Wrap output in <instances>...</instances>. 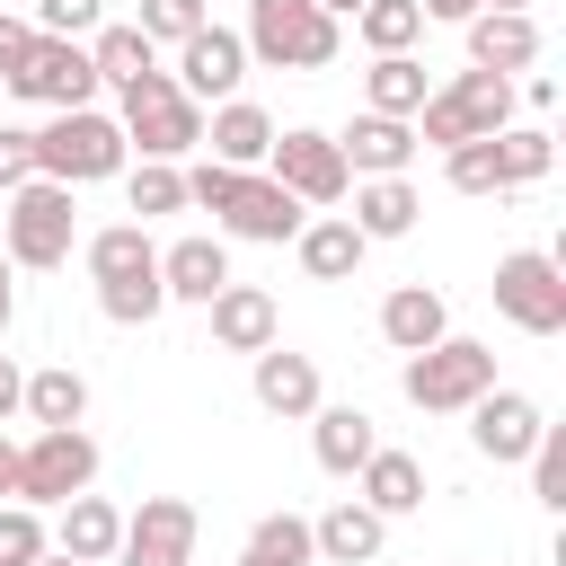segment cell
<instances>
[{
    "mask_svg": "<svg viewBox=\"0 0 566 566\" xmlns=\"http://www.w3.org/2000/svg\"><path fill=\"white\" fill-rule=\"evenodd\" d=\"M239 566H283V557H256V548H239Z\"/></svg>",
    "mask_w": 566,
    "mask_h": 566,
    "instance_id": "681fc988",
    "label": "cell"
},
{
    "mask_svg": "<svg viewBox=\"0 0 566 566\" xmlns=\"http://www.w3.org/2000/svg\"><path fill=\"white\" fill-rule=\"evenodd\" d=\"M53 548L62 557H80V566H115V539H124V513L106 504V495H71V504H53Z\"/></svg>",
    "mask_w": 566,
    "mask_h": 566,
    "instance_id": "d4e9b609",
    "label": "cell"
},
{
    "mask_svg": "<svg viewBox=\"0 0 566 566\" xmlns=\"http://www.w3.org/2000/svg\"><path fill=\"white\" fill-rule=\"evenodd\" d=\"M9 97H27V106H97V71H88V44H62V35H35L27 53H18V71H9Z\"/></svg>",
    "mask_w": 566,
    "mask_h": 566,
    "instance_id": "8fae6325",
    "label": "cell"
},
{
    "mask_svg": "<svg viewBox=\"0 0 566 566\" xmlns=\"http://www.w3.org/2000/svg\"><path fill=\"white\" fill-rule=\"evenodd\" d=\"M274 133H283V124H274L256 97H221V106L203 115V150H212V168H239V177H248V168H265Z\"/></svg>",
    "mask_w": 566,
    "mask_h": 566,
    "instance_id": "d6986e66",
    "label": "cell"
},
{
    "mask_svg": "<svg viewBox=\"0 0 566 566\" xmlns=\"http://www.w3.org/2000/svg\"><path fill=\"white\" fill-rule=\"evenodd\" d=\"M345 221L363 230V248H380V239H407L424 221V195H416V177H354V212Z\"/></svg>",
    "mask_w": 566,
    "mask_h": 566,
    "instance_id": "7402d4cb",
    "label": "cell"
},
{
    "mask_svg": "<svg viewBox=\"0 0 566 566\" xmlns=\"http://www.w3.org/2000/svg\"><path fill=\"white\" fill-rule=\"evenodd\" d=\"M504 124H513V80H495V71H451V80L416 106V150L495 142Z\"/></svg>",
    "mask_w": 566,
    "mask_h": 566,
    "instance_id": "5b68a950",
    "label": "cell"
},
{
    "mask_svg": "<svg viewBox=\"0 0 566 566\" xmlns=\"http://www.w3.org/2000/svg\"><path fill=\"white\" fill-rule=\"evenodd\" d=\"M248 389H256V407H265V416H283V424H310V416L327 407V389H318V363H310V354H292V345H265V354H248Z\"/></svg>",
    "mask_w": 566,
    "mask_h": 566,
    "instance_id": "2e32d148",
    "label": "cell"
},
{
    "mask_svg": "<svg viewBox=\"0 0 566 566\" xmlns=\"http://www.w3.org/2000/svg\"><path fill=\"white\" fill-rule=\"evenodd\" d=\"M248 548H256V557H283V566H318V548H310V522H301V513H265V522L248 531Z\"/></svg>",
    "mask_w": 566,
    "mask_h": 566,
    "instance_id": "d590c367",
    "label": "cell"
},
{
    "mask_svg": "<svg viewBox=\"0 0 566 566\" xmlns=\"http://www.w3.org/2000/svg\"><path fill=\"white\" fill-rule=\"evenodd\" d=\"M195 504L186 495H142V513H124V539H115V566H195Z\"/></svg>",
    "mask_w": 566,
    "mask_h": 566,
    "instance_id": "7c38bea8",
    "label": "cell"
},
{
    "mask_svg": "<svg viewBox=\"0 0 566 566\" xmlns=\"http://www.w3.org/2000/svg\"><path fill=\"white\" fill-rule=\"evenodd\" d=\"M354 504H371L380 522H407V513H424V460L380 442V451L354 469Z\"/></svg>",
    "mask_w": 566,
    "mask_h": 566,
    "instance_id": "44dd1931",
    "label": "cell"
},
{
    "mask_svg": "<svg viewBox=\"0 0 566 566\" xmlns=\"http://www.w3.org/2000/svg\"><path fill=\"white\" fill-rule=\"evenodd\" d=\"M44 548H53L44 513H35V504H0V566H35Z\"/></svg>",
    "mask_w": 566,
    "mask_h": 566,
    "instance_id": "8d00e7d4",
    "label": "cell"
},
{
    "mask_svg": "<svg viewBox=\"0 0 566 566\" xmlns=\"http://www.w3.org/2000/svg\"><path fill=\"white\" fill-rule=\"evenodd\" d=\"M115 124H124V150H142V159H186V150H203V106L168 80V71H150V80H133V88H115Z\"/></svg>",
    "mask_w": 566,
    "mask_h": 566,
    "instance_id": "8992f818",
    "label": "cell"
},
{
    "mask_svg": "<svg viewBox=\"0 0 566 566\" xmlns=\"http://www.w3.org/2000/svg\"><path fill=\"white\" fill-rule=\"evenodd\" d=\"M442 177H451V195H504V177H495V142H460V150H442Z\"/></svg>",
    "mask_w": 566,
    "mask_h": 566,
    "instance_id": "f35d334b",
    "label": "cell"
},
{
    "mask_svg": "<svg viewBox=\"0 0 566 566\" xmlns=\"http://www.w3.org/2000/svg\"><path fill=\"white\" fill-rule=\"evenodd\" d=\"M398 389H407V407H424V416H469V407L495 389V345H478V336H442V345L407 354Z\"/></svg>",
    "mask_w": 566,
    "mask_h": 566,
    "instance_id": "52a82bcc",
    "label": "cell"
},
{
    "mask_svg": "<svg viewBox=\"0 0 566 566\" xmlns=\"http://www.w3.org/2000/svg\"><path fill=\"white\" fill-rule=\"evenodd\" d=\"M495 310L522 336H566V265L548 248H513L495 256Z\"/></svg>",
    "mask_w": 566,
    "mask_h": 566,
    "instance_id": "30bf717a",
    "label": "cell"
},
{
    "mask_svg": "<svg viewBox=\"0 0 566 566\" xmlns=\"http://www.w3.org/2000/svg\"><path fill=\"white\" fill-rule=\"evenodd\" d=\"M310 451H318L327 478H354V469L380 451V424H371L363 407H318V416H310Z\"/></svg>",
    "mask_w": 566,
    "mask_h": 566,
    "instance_id": "83f0119b",
    "label": "cell"
},
{
    "mask_svg": "<svg viewBox=\"0 0 566 566\" xmlns=\"http://www.w3.org/2000/svg\"><path fill=\"white\" fill-rule=\"evenodd\" d=\"M0 504H18V442L0 433Z\"/></svg>",
    "mask_w": 566,
    "mask_h": 566,
    "instance_id": "bcb514c9",
    "label": "cell"
},
{
    "mask_svg": "<svg viewBox=\"0 0 566 566\" xmlns=\"http://www.w3.org/2000/svg\"><path fill=\"white\" fill-rule=\"evenodd\" d=\"M486 9H531V0H486Z\"/></svg>",
    "mask_w": 566,
    "mask_h": 566,
    "instance_id": "816d5d0a",
    "label": "cell"
},
{
    "mask_svg": "<svg viewBox=\"0 0 566 566\" xmlns=\"http://www.w3.org/2000/svg\"><path fill=\"white\" fill-rule=\"evenodd\" d=\"M354 35H363L371 53H416L424 9H416V0H363V9H354Z\"/></svg>",
    "mask_w": 566,
    "mask_h": 566,
    "instance_id": "d6a6232c",
    "label": "cell"
},
{
    "mask_svg": "<svg viewBox=\"0 0 566 566\" xmlns=\"http://www.w3.org/2000/svg\"><path fill=\"white\" fill-rule=\"evenodd\" d=\"M18 416H27L35 433H53V424H80V416H88V380H80L71 363H44V371H27V398H18Z\"/></svg>",
    "mask_w": 566,
    "mask_h": 566,
    "instance_id": "4dcf8cb0",
    "label": "cell"
},
{
    "mask_svg": "<svg viewBox=\"0 0 566 566\" xmlns=\"http://www.w3.org/2000/svg\"><path fill=\"white\" fill-rule=\"evenodd\" d=\"M27 27H35V35H62V44H88V35L106 27V0H35Z\"/></svg>",
    "mask_w": 566,
    "mask_h": 566,
    "instance_id": "74e56055",
    "label": "cell"
},
{
    "mask_svg": "<svg viewBox=\"0 0 566 566\" xmlns=\"http://www.w3.org/2000/svg\"><path fill=\"white\" fill-rule=\"evenodd\" d=\"M35 566H80V557H62V548H44V557H35Z\"/></svg>",
    "mask_w": 566,
    "mask_h": 566,
    "instance_id": "f907efd6",
    "label": "cell"
},
{
    "mask_svg": "<svg viewBox=\"0 0 566 566\" xmlns=\"http://www.w3.org/2000/svg\"><path fill=\"white\" fill-rule=\"evenodd\" d=\"M310 548H318V566H380V548H389V522H380L371 504L336 495V504L310 522Z\"/></svg>",
    "mask_w": 566,
    "mask_h": 566,
    "instance_id": "ffe728a7",
    "label": "cell"
},
{
    "mask_svg": "<svg viewBox=\"0 0 566 566\" xmlns=\"http://www.w3.org/2000/svg\"><path fill=\"white\" fill-rule=\"evenodd\" d=\"M248 62L265 71H327L345 53V27L318 9V0H248V27H239Z\"/></svg>",
    "mask_w": 566,
    "mask_h": 566,
    "instance_id": "277c9868",
    "label": "cell"
},
{
    "mask_svg": "<svg viewBox=\"0 0 566 566\" xmlns=\"http://www.w3.org/2000/svg\"><path fill=\"white\" fill-rule=\"evenodd\" d=\"M88 486H97V433L88 424H53V433L18 442V504L53 513V504H71Z\"/></svg>",
    "mask_w": 566,
    "mask_h": 566,
    "instance_id": "ba28073f",
    "label": "cell"
},
{
    "mask_svg": "<svg viewBox=\"0 0 566 566\" xmlns=\"http://www.w3.org/2000/svg\"><path fill=\"white\" fill-rule=\"evenodd\" d=\"M336 150H345L354 177H407V159H416V124H398V115H354V124L336 133Z\"/></svg>",
    "mask_w": 566,
    "mask_h": 566,
    "instance_id": "484cf974",
    "label": "cell"
},
{
    "mask_svg": "<svg viewBox=\"0 0 566 566\" xmlns=\"http://www.w3.org/2000/svg\"><path fill=\"white\" fill-rule=\"evenodd\" d=\"M416 9H424V18H442V27H469L486 0H416Z\"/></svg>",
    "mask_w": 566,
    "mask_h": 566,
    "instance_id": "ee69618b",
    "label": "cell"
},
{
    "mask_svg": "<svg viewBox=\"0 0 566 566\" xmlns=\"http://www.w3.org/2000/svg\"><path fill=\"white\" fill-rule=\"evenodd\" d=\"M442 336H451V310H442L433 283H398V292L380 301V345H389V354H424V345H442Z\"/></svg>",
    "mask_w": 566,
    "mask_h": 566,
    "instance_id": "4316f807",
    "label": "cell"
},
{
    "mask_svg": "<svg viewBox=\"0 0 566 566\" xmlns=\"http://www.w3.org/2000/svg\"><path fill=\"white\" fill-rule=\"evenodd\" d=\"M133 168V150H124V124L115 115H97V106H62L53 124H35V177H53V186H97V177H124Z\"/></svg>",
    "mask_w": 566,
    "mask_h": 566,
    "instance_id": "3957f363",
    "label": "cell"
},
{
    "mask_svg": "<svg viewBox=\"0 0 566 566\" xmlns=\"http://www.w3.org/2000/svg\"><path fill=\"white\" fill-rule=\"evenodd\" d=\"M80 256H88L97 310H106L115 327H150V318L168 310V292H159V248H150L142 221H106V230H88Z\"/></svg>",
    "mask_w": 566,
    "mask_h": 566,
    "instance_id": "6da1fadb",
    "label": "cell"
},
{
    "mask_svg": "<svg viewBox=\"0 0 566 566\" xmlns=\"http://www.w3.org/2000/svg\"><path fill=\"white\" fill-rule=\"evenodd\" d=\"M203 115L221 106V97H239V80H248V44H239V27H195L186 44H177V71H168Z\"/></svg>",
    "mask_w": 566,
    "mask_h": 566,
    "instance_id": "9a60e30c",
    "label": "cell"
},
{
    "mask_svg": "<svg viewBox=\"0 0 566 566\" xmlns=\"http://www.w3.org/2000/svg\"><path fill=\"white\" fill-rule=\"evenodd\" d=\"M35 177V133L27 124H0V195H18Z\"/></svg>",
    "mask_w": 566,
    "mask_h": 566,
    "instance_id": "60d3db41",
    "label": "cell"
},
{
    "mask_svg": "<svg viewBox=\"0 0 566 566\" xmlns=\"http://www.w3.org/2000/svg\"><path fill=\"white\" fill-rule=\"evenodd\" d=\"M203 310H212V345H221V354H265V345H283V310H274L265 283H239V274H230Z\"/></svg>",
    "mask_w": 566,
    "mask_h": 566,
    "instance_id": "e0dca14e",
    "label": "cell"
},
{
    "mask_svg": "<svg viewBox=\"0 0 566 566\" xmlns=\"http://www.w3.org/2000/svg\"><path fill=\"white\" fill-rule=\"evenodd\" d=\"M150 44H186L195 27H212V9L203 0H142V18H133Z\"/></svg>",
    "mask_w": 566,
    "mask_h": 566,
    "instance_id": "ab89813d",
    "label": "cell"
},
{
    "mask_svg": "<svg viewBox=\"0 0 566 566\" xmlns=\"http://www.w3.org/2000/svg\"><path fill=\"white\" fill-rule=\"evenodd\" d=\"M424 97H433V80H424L416 53H371V71H363V115H398V124H416Z\"/></svg>",
    "mask_w": 566,
    "mask_h": 566,
    "instance_id": "f1b7e54d",
    "label": "cell"
},
{
    "mask_svg": "<svg viewBox=\"0 0 566 566\" xmlns=\"http://www.w3.org/2000/svg\"><path fill=\"white\" fill-rule=\"evenodd\" d=\"M27 44H35V27H27V18H0V80L18 71V53H27Z\"/></svg>",
    "mask_w": 566,
    "mask_h": 566,
    "instance_id": "b9f144b4",
    "label": "cell"
},
{
    "mask_svg": "<svg viewBox=\"0 0 566 566\" xmlns=\"http://www.w3.org/2000/svg\"><path fill=\"white\" fill-rule=\"evenodd\" d=\"M460 35H469V71L513 80V71H531V62H539V18H531V9H478Z\"/></svg>",
    "mask_w": 566,
    "mask_h": 566,
    "instance_id": "ac0fdd59",
    "label": "cell"
},
{
    "mask_svg": "<svg viewBox=\"0 0 566 566\" xmlns=\"http://www.w3.org/2000/svg\"><path fill=\"white\" fill-rule=\"evenodd\" d=\"M265 177L301 203V212H327V203H345L354 195V168H345V150H336V133H318V124H292V133H274V150H265Z\"/></svg>",
    "mask_w": 566,
    "mask_h": 566,
    "instance_id": "9c48e42d",
    "label": "cell"
},
{
    "mask_svg": "<svg viewBox=\"0 0 566 566\" xmlns=\"http://www.w3.org/2000/svg\"><path fill=\"white\" fill-rule=\"evenodd\" d=\"M292 256H301V274H310V283H354L371 248H363V230H354L345 212H310V221H301V239H292Z\"/></svg>",
    "mask_w": 566,
    "mask_h": 566,
    "instance_id": "603a6c76",
    "label": "cell"
},
{
    "mask_svg": "<svg viewBox=\"0 0 566 566\" xmlns=\"http://www.w3.org/2000/svg\"><path fill=\"white\" fill-rule=\"evenodd\" d=\"M9 318H18V265L0 256V336H9Z\"/></svg>",
    "mask_w": 566,
    "mask_h": 566,
    "instance_id": "7dc6e473",
    "label": "cell"
},
{
    "mask_svg": "<svg viewBox=\"0 0 566 566\" xmlns=\"http://www.w3.org/2000/svg\"><path fill=\"white\" fill-rule=\"evenodd\" d=\"M88 71H97V88H133V80L159 71V44H150L142 27H115V18H106V27L88 35Z\"/></svg>",
    "mask_w": 566,
    "mask_h": 566,
    "instance_id": "f546056e",
    "label": "cell"
},
{
    "mask_svg": "<svg viewBox=\"0 0 566 566\" xmlns=\"http://www.w3.org/2000/svg\"><path fill=\"white\" fill-rule=\"evenodd\" d=\"M522 97H531V115H548V106H557V80H548V71H531V80H522Z\"/></svg>",
    "mask_w": 566,
    "mask_h": 566,
    "instance_id": "f6af8a7d",
    "label": "cell"
},
{
    "mask_svg": "<svg viewBox=\"0 0 566 566\" xmlns=\"http://www.w3.org/2000/svg\"><path fill=\"white\" fill-rule=\"evenodd\" d=\"M318 9H327V18H336V27H345V18H354V9H363V0H318Z\"/></svg>",
    "mask_w": 566,
    "mask_h": 566,
    "instance_id": "c3c4849f",
    "label": "cell"
},
{
    "mask_svg": "<svg viewBox=\"0 0 566 566\" xmlns=\"http://www.w3.org/2000/svg\"><path fill=\"white\" fill-rule=\"evenodd\" d=\"M18 398H27V371H18V354H0V424L18 416Z\"/></svg>",
    "mask_w": 566,
    "mask_h": 566,
    "instance_id": "7bdbcfd3",
    "label": "cell"
},
{
    "mask_svg": "<svg viewBox=\"0 0 566 566\" xmlns=\"http://www.w3.org/2000/svg\"><path fill=\"white\" fill-rule=\"evenodd\" d=\"M539 433H548V416H539L531 389H504V380H495V389L469 407V442H478V460H495V469H522Z\"/></svg>",
    "mask_w": 566,
    "mask_h": 566,
    "instance_id": "5bb4252c",
    "label": "cell"
},
{
    "mask_svg": "<svg viewBox=\"0 0 566 566\" xmlns=\"http://www.w3.org/2000/svg\"><path fill=\"white\" fill-rule=\"evenodd\" d=\"M124 203L142 212V230H150L159 212H186V168H168V159H142V168H124Z\"/></svg>",
    "mask_w": 566,
    "mask_h": 566,
    "instance_id": "836d02e7",
    "label": "cell"
},
{
    "mask_svg": "<svg viewBox=\"0 0 566 566\" xmlns=\"http://www.w3.org/2000/svg\"><path fill=\"white\" fill-rule=\"evenodd\" d=\"M221 283H230V248H221V239L186 230V239L159 248V292H168V301H195V310H203Z\"/></svg>",
    "mask_w": 566,
    "mask_h": 566,
    "instance_id": "cb8c5ba5",
    "label": "cell"
},
{
    "mask_svg": "<svg viewBox=\"0 0 566 566\" xmlns=\"http://www.w3.org/2000/svg\"><path fill=\"white\" fill-rule=\"evenodd\" d=\"M212 221H221V239H256V248H292L310 212H301V203H292V195H283V186L265 177V168H248V177H230V195H221V212H212Z\"/></svg>",
    "mask_w": 566,
    "mask_h": 566,
    "instance_id": "4fadbf2b",
    "label": "cell"
},
{
    "mask_svg": "<svg viewBox=\"0 0 566 566\" xmlns=\"http://www.w3.org/2000/svg\"><path fill=\"white\" fill-rule=\"evenodd\" d=\"M522 469H531V495H539L548 513H566V424H548V433L531 442V460H522Z\"/></svg>",
    "mask_w": 566,
    "mask_h": 566,
    "instance_id": "e575fe53",
    "label": "cell"
},
{
    "mask_svg": "<svg viewBox=\"0 0 566 566\" xmlns=\"http://www.w3.org/2000/svg\"><path fill=\"white\" fill-rule=\"evenodd\" d=\"M548 159H557V150H548V124H504V133H495V177H504V195H513V186H539Z\"/></svg>",
    "mask_w": 566,
    "mask_h": 566,
    "instance_id": "1f68e13d",
    "label": "cell"
},
{
    "mask_svg": "<svg viewBox=\"0 0 566 566\" xmlns=\"http://www.w3.org/2000/svg\"><path fill=\"white\" fill-rule=\"evenodd\" d=\"M71 239H80V195H71V186L27 177L18 195H0V256H9L18 274L71 265Z\"/></svg>",
    "mask_w": 566,
    "mask_h": 566,
    "instance_id": "7a4b0ae2",
    "label": "cell"
}]
</instances>
